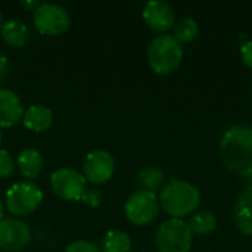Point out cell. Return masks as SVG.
Returning <instances> with one entry per match:
<instances>
[{"label": "cell", "instance_id": "30bf717a", "mask_svg": "<svg viewBox=\"0 0 252 252\" xmlns=\"http://www.w3.org/2000/svg\"><path fill=\"white\" fill-rule=\"evenodd\" d=\"M30 242L31 230L24 221L13 217L0 220V250L6 252L24 251Z\"/></svg>", "mask_w": 252, "mask_h": 252}, {"label": "cell", "instance_id": "7c38bea8", "mask_svg": "<svg viewBox=\"0 0 252 252\" xmlns=\"http://www.w3.org/2000/svg\"><path fill=\"white\" fill-rule=\"evenodd\" d=\"M24 117L21 97L10 89L0 87V127H12Z\"/></svg>", "mask_w": 252, "mask_h": 252}, {"label": "cell", "instance_id": "603a6c76", "mask_svg": "<svg viewBox=\"0 0 252 252\" xmlns=\"http://www.w3.org/2000/svg\"><path fill=\"white\" fill-rule=\"evenodd\" d=\"M65 252H102L100 247H97L96 244L90 242V241H74L71 242L66 248Z\"/></svg>", "mask_w": 252, "mask_h": 252}, {"label": "cell", "instance_id": "5bb4252c", "mask_svg": "<svg viewBox=\"0 0 252 252\" xmlns=\"http://www.w3.org/2000/svg\"><path fill=\"white\" fill-rule=\"evenodd\" d=\"M24 127L34 133H43L53 124V112L43 105H31L24 111Z\"/></svg>", "mask_w": 252, "mask_h": 252}, {"label": "cell", "instance_id": "f1b7e54d", "mask_svg": "<svg viewBox=\"0 0 252 252\" xmlns=\"http://www.w3.org/2000/svg\"><path fill=\"white\" fill-rule=\"evenodd\" d=\"M1 140H3V134H1V130H0V143H1Z\"/></svg>", "mask_w": 252, "mask_h": 252}, {"label": "cell", "instance_id": "4316f807", "mask_svg": "<svg viewBox=\"0 0 252 252\" xmlns=\"http://www.w3.org/2000/svg\"><path fill=\"white\" fill-rule=\"evenodd\" d=\"M1 219H4V207H3V202L0 199V220Z\"/></svg>", "mask_w": 252, "mask_h": 252}, {"label": "cell", "instance_id": "277c9868", "mask_svg": "<svg viewBox=\"0 0 252 252\" xmlns=\"http://www.w3.org/2000/svg\"><path fill=\"white\" fill-rule=\"evenodd\" d=\"M43 201V190L32 182H18L6 192V210L15 217L32 214Z\"/></svg>", "mask_w": 252, "mask_h": 252}, {"label": "cell", "instance_id": "9a60e30c", "mask_svg": "<svg viewBox=\"0 0 252 252\" xmlns=\"http://www.w3.org/2000/svg\"><path fill=\"white\" fill-rule=\"evenodd\" d=\"M43 164L44 162H43L41 154L34 148L22 149L16 159V167L27 180L37 179L43 171Z\"/></svg>", "mask_w": 252, "mask_h": 252}, {"label": "cell", "instance_id": "ba28073f", "mask_svg": "<svg viewBox=\"0 0 252 252\" xmlns=\"http://www.w3.org/2000/svg\"><path fill=\"white\" fill-rule=\"evenodd\" d=\"M50 186L56 196L65 201H80L86 190L84 176L74 168H58L50 176Z\"/></svg>", "mask_w": 252, "mask_h": 252}, {"label": "cell", "instance_id": "d6986e66", "mask_svg": "<svg viewBox=\"0 0 252 252\" xmlns=\"http://www.w3.org/2000/svg\"><path fill=\"white\" fill-rule=\"evenodd\" d=\"M131 239L123 230H111L102 239L100 251L102 252H130Z\"/></svg>", "mask_w": 252, "mask_h": 252}, {"label": "cell", "instance_id": "83f0119b", "mask_svg": "<svg viewBox=\"0 0 252 252\" xmlns=\"http://www.w3.org/2000/svg\"><path fill=\"white\" fill-rule=\"evenodd\" d=\"M1 24H3V15H1V10H0V28H1Z\"/></svg>", "mask_w": 252, "mask_h": 252}, {"label": "cell", "instance_id": "d4e9b609", "mask_svg": "<svg viewBox=\"0 0 252 252\" xmlns=\"http://www.w3.org/2000/svg\"><path fill=\"white\" fill-rule=\"evenodd\" d=\"M7 74H9V59L6 58V55L0 52V84L6 80Z\"/></svg>", "mask_w": 252, "mask_h": 252}, {"label": "cell", "instance_id": "9c48e42d", "mask_svg": "<svg viewBox=\"0 0 252 252\" xmlns=\"http://www.w3.org/2000/svg\"><path fill=\"white\" fill-rule=\"evenodd\" d=\"M115 161L108 151L96 149L87 154L83 162V176L92 185H103L114 176Z\"/></svg>", "mask_w": 252, "mask_h": 252}, {"label": "cell", "instance_id": "52a82bcc", "mask_svg": "<svg viewBox=\"0 0 252 252\" xmlns=\"http://www.w3.org/2000/svg\"><path fill=\"white\" fill-rule=\"evenodd\" d=\"M159 213V199L157 193L148 190H137L128 196L124 205L127 220L134 226L151 224Z\"/></svg>", "mask_w": 252, "mask_h": 252}, {"label": "cell", "instance_id": "8fae6325", "mask_svg": "<svg viewBox=\"0 0 252 252\" xmlns=\"http://www.w3.org/2000/svg\"><path fill=\"white\" fill-rule=\"evenodd\" d=\"M142 16L146 25L159 34H165L168 30L174 28V24H176L174 9L168 3L161 1V0L148 1L143 7Z\"/></svg>", "mask_w": 252, "mask_h": 252}, {"label": "cell", "instance_id": "4fadbf2b", "mask_svg": "<svg viewBox=\"0 0 252 252\" xmlns=\"http://www.w3.org/2000/svg\"><path fill=\"white\" fill-rule=\"evenodd\" d=\"M233 220L241 233L252 236V183L239 192L233 207Z\"/></svg>", "mask_w": 252, "mask_h": 252}, {"label": "cell", "instance_id": "7402d4cb", "mask_svg": "<svg viewBox=\"0 0 252 252\" xmlns=\"http://www.w3.org/2000/svg\"><path fill=\"white\" fill-rule=\"evenodd\" d=\"M80 201H83V204L90 207V208H96V207L100 205L102 193L97 189H94V188H86V190L83 192Z\"/></svg>", "mask_w": 252, "mask_h": 252}, {"label": "cell", "instance_id": "8992f818", "mask_svg": "<svg viewBox=\"0 0 252 252\" xmlns=\"http://www.w3.org/2000/svg\"><path fill=\"white\" fill-rule=\"evenodd\" d=\"M32 24L35 30L43 35H61L71 25V16L68 10L56 3H40L32 12Z\"/></svg>", "mask_w": 252, "mask_h": 252}, {"label": "cell", "instance_id": "3957f363", "mask_svg": "<svg viewBox=\"0 0 252 252\" xmlns=\"http://www.w3.org/2000/svg\"><path fill=\"white\" fill-rule=\"evenodd\" d=\"M146 55L154 72L159 75H170L177 71L183 61V47L174 35L159 34L151 40Z\"/></svg>", "mask_w": 252, "mask_h": 252}, {"label": "cell", "instance_id": "6da1fadb", "mask_svg": "<svg viewBox=\"0 0 252 252\" xmlns=\"http://www.w3.org/2000/svg\"><path fill=\"white\" fill-rule=\"evenodd\" d=\"M220 157L229 171L252 182V127L230 126L220 139Z\"/></svg>", "mask_w": 252, "mask_h": 252}, {"label": "cell", "instance_id": "5b68a950", "mask_svg": "<svg viewBox=\"0 0 252 252\" xmlns=\"http://www.w3.org/2000/svg\"><path fill=\"white\" fill-rule=\"evenodd\" d=\"M192 232L183 220L171 219L164 221L155 235V245L159 252H189L192 247Z\"/></svg>", "mask_w": 252, "mask_h": 252}, {"label": "cell", "instance_id": "44dd1931", "mask_svg": "<svg viewBox=\"0 0 252 252\" xmlns=\"http://www.w3.org/2000/svg\"><path fill=\"white\" fill-rule=\"evenodd\" d=\"M15 161L12 158V155L6 151L0 148V179H7L13 174L15 171Z\"/></svg>", "mask_w": 252, "mask_h": 252}, {"label": "cell", "instance_id": "2e32d148", "mask_svg": "<svg viewBox=\"0 0 252 252\" xmlns=\"http://www.w3.org/2000/svg\"><path fill=\"white\" fill-rule=\"evenodd\" d=\"M0 35L3 41L12 47H24L30 40L28 27L19 19H9L1 24Z\"/></svg>", "mask_w": 252, "mask_h": 252}, {"label": "cell", "instance_id": "ffe728a7", "mask_svg": "<svg viewBox=\"0 0 252 252\" xmlns=\"http://www.w3.org/2000/svg\"><path fill=\"white\" fill-rule=\"evenodd\" d=\"M199 27L198 22L193 18H182L174 24V38L183 44V43H190L198 37Z\"/></svg>", "mask_w": 252, "mask_h": 252}, {"label": "cell", "instance_id": "484cf974", "mask_svg": "<svg viewBox=\"0 0 252 252\" xmlns=\"http://www.w3.org/2000/svg\"><path fill=\"white\" fill-rule=\"evenodd\" d=\"M19 4L25 9V10H28V12H34L38 6H40V3L37 1V0H24V1H19Z\"/></svg>", "mask_w": 252, "mask_h": 252}, {"label": "cell", "instance_id": "ac0fdd59", "mask_svg": "<svg viewBox=\"0 0 252 252\" xmlns=\"http://www.w3.org/2000/svg\"><path fill=\"white\" fill-rule=\"evenodd\" d=\"M192 235L198 236H207L213 233L217 227V217L211 211H196L193 216H190V220L188 223Z\"/></svg>", "mask_w": 252, "mask_h": 252}, {"label": "cell", "instance_id": "e0dca14e", "mask_svg": "<svg viewBox=\"0 0 252 252\" xmlns=\"http://www.w3.org/2000/svg\"><path fill=\"white\" fill-rule=\"evenodd\" d=\"M137 183L140 185L142 190H148V192L155 193L157 190L164 188L165 174L161 168L154 167V165H148L137 173Z\"/></svg>", "mask_w": 252, "mask_h": 252}, {"label": "cell", "instance_id": "7a4b0ae2", "mask_svg": "<svg viewBox=\"0 0 252 252\" xmlns=\"http://www.w3.org/2000/svg\"><path fill=\"white\" fill-rule=\"evenodd\" d=\"M201 202V193L192 183L182 180H171L164 185L159 193L161 208L171 217L182 220L196 211Z\"/></svg>", "mask_w": 252, "mask_h": 252}, {"label": "cell", "instance_id": "cb8c5ba5", "mask_svg": "<svg viewBox=\"0 0 252 252\" xmlns=\"http://www.w3.org/2000/svg\"><path fill=\"white\" fill-rule=\"evenodd\" d=\"M241 56H242L244 63H245L248 68H251L252 69V40H250V41H247V43L242 44V47H241Z\"/></svg>", "mask_w": 252, "mask_h": 252}]
</instances>
